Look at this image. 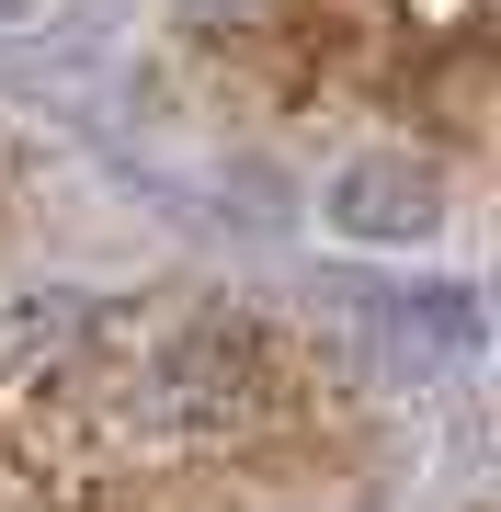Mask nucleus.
I'll return each instance as SVG.
<instances>
[{
    "instance_id": "1",
    "label": "nucleus",
    "mask_w": 501,
    "mask_h": 512,
    "mask_svg": "<svg viewBox=\"0 0 501 512\" xmlns=\"http://www.w3.org/2000/svg\"><path fill=\"white\" fill-rule=\"evenodd\" d=\"M0 12H23V0H0Z\"/></svg>"
}]
</instances>
